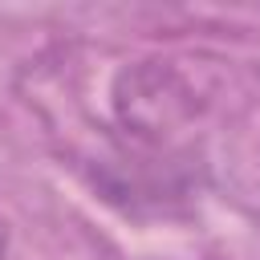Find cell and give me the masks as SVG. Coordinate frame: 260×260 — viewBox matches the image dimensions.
<instances>
[{
	"label": "cell",
	"instance_id": "6da1fadb",
	"mask_svg": "<svg viewBox=\"0 0 260 260\" xmlns=\"http://www.w3.org/2000/svg\"><path fill=\"white\" fill-rule=\"evenodd\" d=\"M0 256H4V223H0Z\"/></svg>",
	"mask_w": 260,
	"mask_h": 260
}]
</instances>
